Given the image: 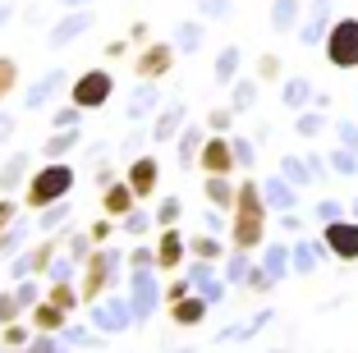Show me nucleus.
Masks as SVG:
<instances>
[{"label": "nucleus", "mask_w": 358, "mask_h": 353, "mask_svg": "<svg viewBox=\"0 0 358 353\" xmlns=\"http://www.w3.org/2000/svg\"><path fill=\"white\" fill-rule=\"evenodd\" d=\"M266 198H262V188L253 184V179H243L239 184V198H234V211H230V243L239 252H253L262 248L266 239Z\"/></svg>", "instance_id": "obj_1"}, {"label": "nucleus", "mask_w": 358, "mask_h": 353, "mask_svg": "<svg viewBox=\"0 0 358 353\" xmlns=\"http://www.w3.org/2000/svg\"><path fill=\"white\" fill-rule=\"evenodd\" d=\"M74 193V170L64 166V161H46L42 170H32L28 175V188H23V202L32 211H46L55 202H64Z\"/></svg>", "instance_id": "obj_2"}, {"label": "nucleus", "mask_w": 358, "mask_h": 353, "mask_svg": "<svg viewBox=\"0 0 358 353\" xmlns=\"http://www.w3.org/2000/svg\"><path fill=\"white\" fill-rule=\"evenodd\" d=\"M115 266H120V257H115L110 248H101V243L87 252V257H83V284H78L83 303H96V298H101L106 284L115 280Z\"/></svg>", "instance_id": "obj_3"}, {"label": "nucleus", "mask_w": 358, "mask_h": 353, "mask_svg": "<svg viewBox=\"0 0 358 353\" xmlns=\"http://www.w3.org/2000/svg\"><path fill=\"white\" fill-rule=\"evenodd\" d=\"M322 46H327V60L336 69H358V19H336Z\"/></svg>", "instance_id": "obj_4"}, {"label": "nucleus", "mask_w": 358, "mask_h": 353, "mask_svg": "<svg viewBox=\"0 0 358 353\" xmlns=\"http://www.w3.org/2000/svg\"><path fill=\"white\" fill-rule=\"evenodd\" d=\"M110 96H115V78H110L106 69H87V73H78L74 87H69V101L83 106V110H101Z\"/></svg>", "instance_id": "obj_5"}, {"label": "nucleus", "mask_w": 358, "mask_h": 353, "mask_svg": "<svg viewBox=\"0 0 358 353\" xmlns=\"http://www.w3.org/2000/svg\"><path fill=\"white\" fill-rule=\"evenodd\" d=\"M322 248L336 261H358V216L354 220H345V216L327 220L322 225Z\"/></svg>", "instance_id": "obj_6"}, {"label": "nucleus", "mask_w": 358, "mask_h": 353, "mask_svg": "<svg viewBox=\"0 0 358 353\" xmlns=\"http://www.w3.org/2000/svg\"><path fill=\"white\" fill-rule=\"evenodd\" d=\"M170 69H175V46L170 42H148L143 51H138V60H134L138 83H161Z\"/></svg>", "instance_id": "obj_7"}, {"label": "nucleus", "mask_w": 358, "mask_h": 353, "mask_svg": "<svg viewBox=\"0 0 358 353\" xmlns=\"http://www.w3.org/2000/svg\"><path fill=\"white\" fill-rule=\"evenodd\" d=\"M202 175H230L234 166H239V156H234V143L221 134H211L207 143H202V156H198Z\"/></svg>", "instance_id": "obj_8"}, {"label": "nucleus", "mask_w": 358, "mask_h": 353, "mask_svg": "<svg viewBox=\"0 0 358 353\" xmlns=\"http://www.w3.org/2000/svg\"><path fill=\"white\" fill-rule=\"evenodd\" d=\"M184 252H189L184 234H179L175 225H161V239H157V271H179V266H184Z\"/></svg>", "instance_id": "obj_9"}, {"label": "nucleus", "mask_w": 358, "mask_h": 353, "mask_svg": "<svg viewBox=\"0 0 358 353\" xmlns=\"http://www.w3.org/2000/svg\"><path fill=\"white\" fill-rule=\"evenodd\" d=\"M129 184H134L138 202L157 198V184H161V166H157V156H138L134 166H129Z\"/></svg>", "instance_id": "obj_10"}, {"label": "nucleus", "mask_w": 358, "mask_h": 353, "mask_svg": "<svg viewBox=\"0 0 358 353\" xmlns=\"http://www.w3.org/2000/svg\"><path fill=\"white\" fill-rule=\"evenodd\" d=\"M207 308H211V298L193 289V294H184V298L170 303V322L175 326H202L207 322Z\"/></svg>", "instance_id": "obj_11"}, {"label": "nucleus", "mask_w": 358, "mask_h": 353, "mask_svg": "<svg viewBox=\"0 0 358 353\" xmlns=\"http://www.w3.org/2000/svg\"><path fill=\"white\" fill-rule=\"evenodd\" d=\"M134 202H138V193H134V184H129V179H124V184H106V193H101V211L110 220H115V216L124 220L129 211H134Z\"/></svg>", "instance_id": "obj_12"}, {"label": "nucleus", "mask_w": 358, "mask_h": 353, "mask_svg": "<svg viewBox=\"0 0 358 353\" xmlns=\"http://www.w3.org/2000/svg\"><path fill=\"white\" fill-rule=\"evenodd\" d=\"M87 28H92V10H69V19L51 28V46H69L74 37H83Z\"/></svg>", "instance_id": "obj_13"}, {"label": "nucleus", "mask_w": 358, "mask_h": 353, "mask_svg": "<svg viewBox=\"0 0 358 353\" xmlns=\"http://www.w3.org/2000/svg\"><path fill=\"white\" fill-rule=\"evenodd\" d=\"M262 198H266V207H271V211H294L299 193H294V184H289V179H285V175H275V179H266Z\"/></svg>", "instance_id": "obj_14"}, {"label": "nucleus", "mask_w": 358, "mask_h": 353, "mask_svg": "<svg viewBox=\"0 0 358 353\" xmlns=\"http://www.w3.org/2000/svg\"><path fill=\"white\" fill-rule=\"evenodd\" d=\"M234 198H239V184H230V175H207V202L216 211H234Z\"/></svg>", "instance_id": "obj_15"}, {"label": "nucleus", "mask_w": 358, "mask_h": 353, "mask_svg": "<svg viewBox=\"0 0 358 353\" xmlns=\"http://www.w3.org/2000/svg\"><path fill=\"white\" fill-rule=\"evenodd\" d=\"M64 317H69V312H64L60 303H51V298H37V303H32V326H37V331H60Z\"/></svg>", "instance_id": "obj_16"}, {"label": "nucleus", "mask_w": 358, "mask_h": 353, "mask_svg": "<svg viewBox=\"0 0 358 353\" xmlns=\"http://www.w3.org/2000/svg\"><path fill=\"white\" fill-rule=\"evenodd\" d=\"M51 257H55V239H46V243H37V248L14 266V275H42V271L51 266Z\"/></svg>", "instance_id": "obj_17"}, {"label": "nucleus", "mask_w": 358, "mask_h": 353, "mask_svg": "<svg viewBox=\"0 0 358 353\" xmlns=\"http://www.w3.org/2000/svg\"><path fill=\"white\" fill-rule=\"evenodd\" d=\"M299 14H303V0H275L271 5V28L275 32H294Z\"/></svg>", "instance_id": "obj_18"}, {"label": "nucleus", "mask_w": 358, "mask_h": 353, "mask_svg": "<svg viewBox=\"0 0 358 353\" xmlns=\"http://www.w3.org/2000/svg\"><path fill=\"white\" fill-rule=\"evenodd\" d=\"M280 96H285L289 110H303V106L313 101V83H308V78H289V83L280 87Z\"/></svg>", "instance_id": "obj_19"}, {"label": "nucleus", "mask_w": 358, "mask_h": 353, "mask_svg": "<svg viewBox=\"0 0 358 353\" xmlns=\"http://www.w3.org/2000/svg\"><path fill=\"white\" fill-rule=\"evenodd\" d=\"M46 298H51V303H60V308H64V312H74V308H83V294H78V289H74V284L64 280V275H60V280H55V284H51V289H46Z\"/></svg>", "instance_id": "obj_20"}, {"label": "nucleus", "mask_w": 358, "mask_h": 353, "mask_svg": "<svg viewBox=\"0 0 358 353\" xmlns=\"http://www.w3.org/2000/svg\"><path fill=\"white\" fill-rule=\"evenodd\" d=\"M202 143H207V138H202V129H184V138H179V161H184V166H193V161H198L202 156Z\"/></svg>", "instance_id": "obj_21"}, {"label": "nucleus", "mask_w": 358, "mask_h": 353, "mask_svg": "<svg viewBox=\"0 0 358 353\" xmlns=\"http://www.w3.org/2000/svg\"><path fill=\"white\" fill-rule=\"evenodd\" d=\"M280 175L289 179V184H294V188H308V184H313V166H303V161H294V156H285Z\"/></svg>", "instance_id": "obj_22"}, {"label": "nucleus", "mask_w": 358, "mask_h": 353, "mask_svg": "<svg viewBox=\"0 0 358 353\" xmlns=\"http://www.w3.org/2000/svg\"><path fill=\"white\" fill-rule=\"evenodd\" d=\"M234 73H239V51L225 46L221 60H216V83H234Z\"/></svg>", "instance_id": "obj_23"}, {"label": "nucleus", "mask_w": 358, "mask_h": 353, "mask_svg": "<svg viewBox=\"0 0 358 353\" xmlns=\"http://www.w3.org/2000/svg\"><path fill=\"white\" fill-rule=\"evenodd\" d=\"M14 87H19V64H14L10 55H0V101H5Z\"/></svg>", "instance_id": "obj_24"}, {"label": "nucleus", "mask_w": 358, "mask_h": 353, "mask_svg": "<svg viewBox=\"0 0 358 353\" xmlns=\"http://www.w3.org/2000/svg\"><path fill=\"white\" fill-rule=\"evenodd\" d=\"M289 261H294V252H285V248H271V252H266V261H262V271L271 275V280H280Z\"/></svg>", "instance_id": "obj_25"}, {"label": "nucleus", "mask_w": 358, "mask_h": 353, "mask_svg": "<svg viewBox=\"0 0 358 353\" xmlns=\"http://www.w3.org/2000/svg\"><path fill=\"white\" fill-rule=\"evenodd\" d=\"M331 170H336V175H358V152L336 147V152H331Z\"/></svg>", "instance_id": "obj_26"}, {"label": "nucleus", "mask_w": 358, "mask_h": 353, "mask_svg": "<svg viewBox=\"0 0 358 353\" xmlns=\"http://www.w3.org/2000/svg\"><path fill=\"white\" fill-rule=\"evenodd\" d=\"M23 170H28V161H23V156H10V161H5V170H0V188L10 193V188L23 179Z\"/></svg>", "instance_id": "obj_27"}, {"label": "nucleus", "mask_w": 358, "mask_h": 353, "mask_svg": "<svg viewBox=\"0 0 358 353\" xmlns=\"http://www.w3.org/2000/svg\"><path fill=\"white\" fill-rule=\"evenodd\" d=\"M175 129H179V106H170L166 115H157V129L152 134H157V143H166V138H175Z\"/></svg>", "instance_id": "obj_28"}, {"label": "nucleus", "mask_w": 358, "mask_h": 353, "mask_svg": "<svg viewBox=\"0 0 358 353\" xmlns=\"http://www.w3.org/2000/svg\"><path fill=\"white\" fill-rule=\"evenodd\" d=\"M189 248H193V257H202V261H221V243L207 239V234H198V239H193Z\"/></svg>", "instance_id": "obj_29"}, {"label": "nucleus", "mask_w": 358, "mask_h": 353, "mask_svg": "<svg viewBox=\"0 0 358 353\" xmlns=\"http://www.w3.org/2000/svg\"><path fill=\"white\" fill-rule=\"evenodd\" d=\"M78 143V129H60V134L46 143V156H60V152H69V147Z\"/></svg>", "instance_id": "obj_30"}, {"label": "nucleus", "mask_w": 358, "mask_h": 353, "mask_svg": "<svg viewBox=\"0 0 358 353\" xmlns=\"http://www.w3.org/2000/svg\"><path fill=\"white\" fill-rule=\"evenodd\" d=\"M19 312H23L19 294H0V326H10V322H19Z\"/></svg>", "instance_id": "obj_31"}, {"label": "nucleus", "mask_w": 358, "mask_h": 353, "mask_svg": "<svg viewBox=\"0 0 358 353\" xmlns=\"http://www.w3.org/2000/svg\"><path fill=\"white\" fill-rule=\"evenodd\" d=\"M253 101H257V83H253V78H243V83L234 87V110H248Z\"/></svg>", "instance_id": "obj_32"}, {"label": "nucleus", "mask_w": 358, "mask_h": 353, "mask_svg": "<svg viewBox=\"0 0 358 353\" xmlns=\"http://www.w3.org/2000/svg\"><path fill=\"white\" fill-rule=\"evenodd\" d=\"M179 46H184V51H198L202 46V28L198 23H179Z\"/></svg>", "instance_id": "obj_33"}, {"label": "nucleus", "mask_w": 358, "mask_h": 353, "mask_svg": "<svg viewBox=\"0 0 358 353\" xmlns=\"http://www.w3.org/2000/svg\"><path fill=\"white\" fill-rule=\"evenodd\" d=\"M313 266H317V248H313V243H299V248H294V271L308 275Z\"/></svg>", "instance_id": "obj_34"}, {"label": "nucleus", "mask_w": 358, "mask_h": 353, "mask_svg": "<svg viewBox=\"0 0 358 353\" xmlns=\"http://www.w3.org/2000/svg\"><path fill=\"white\" fill-rule=\"evenodd\" d=\"M0 344H5V349H23V344H28V331H23V326H5V331H0Z\"/></svg>", "instance_id": "obj_35"}, {"label": "nucleus", "mask_w": 358, "mask_h": 353, "mask_svg": "<svg viewBox=\"0 0 358 353\" xmlns=\"http://www.w3.org/2000/svg\"><path fill=\"white\" fill-rule=\"evenodd\" d=\"M257 78H262V83L280 78V60H275V55H262V60H257Z\"/></svg>", "instance_id": "obj_36"}, {"label": "nucleus", "mask_w": 358, "mask_h": 353, "mask_svg": "<svg viewBox=\"0 0 358 353\" xmlns=\"http://www.w3.org/2000/svg\"><path fill=\"white\" fill-rule=\"evenodd\" d=\"M198 10L207 14V19H225V14H230V0H198Z\"/></svg>", "instance_id": "obj_37"}, {"label": "nucleus", "mask_w": 358, "mask_h": 353, "mask_svg": "<svg viewBox=\"0 0 358 353\" xmlns=\"http://www.w3.org/2000/svg\"><path fill=\"white\" fill-rule=\"evenodd\" d=\"M69 216V202H55V207H46L42 211V229H51V225H60V220Z\"/></svg>", "instance_id": "obj_38"}, {"label": "nucleus", "mask_w": 358, "mask_h": 353, "mask_svg": "<svg viewBox=\"0 0 358 353\" xmlns=\"http://www.w3.org/2000/svg\"><path fill=\"white\" fill-rule=\"evenodd\" d=\"M336 134H340V143H345L349 152H358V124H349V120H340V124H336Z\"/></svg>", "instance_id": "obj_39"}, {"label": "nucleus", "mask_w": 358, "mask_h": 353, "mask_svg": "<svg viewBox=\"0 0 358 353\" xmlns=\"http://www.w3.org/2000/svg\"><path fill=\"white\" fill-rule=\"evenodd\" d=\"M78 115H83V106H69V110H60V115H55L51 124H55V129H78Z\"/></svg>", "instance_id": "obj_40"}, {"label": "nucleus", "mask_w": 358, "mask_h": 353, "mask_svg": "<svg viewBox=\"0 0 358 353\" xmlns=\"http://www.w3.org/2000/svg\"><path fill=\"white\" fill-rule=\"evenodd\" d=\"M230 120H234V106H230V110L221 106V110H211V115H207V124L216 129V134H225V129H230Z\"/></svg>", "instance_id": "obj_41"}, {"label": "nucleus", "mask_w": 358, "mask_h": 353, "mask_svg": "<svg viewBox=\"0 0 358 353\" xmlns=\"http://www.w3.org/2000/svg\"><path fill=\"white\" fill-rule=\"evenodd\" d=\"M157 220H161V225H175V220H179V198H166V202H161Z\"/></svg>", "instance_id": "obj_42"}, {"label": "nucleus", "mask_w": 358, "mask_h": 353, "mask_svg": "<svg viewBox=\"0 0 358 353\" xmlns=\"http://www.w3.org/2000/svg\"><path fill=\"white\" fill-rule=\"evenodd\" d=\"M299 134L317 138V134H322V115H299Z\"/></svg>", "instance_id": "obj_43"}, {"label": "nucleus", "mask_w": 358, "mask_h": 353, "mask_svg": "<svg viewBox=\"0 0 358 353\" xmlns=\"http://www.w3.org/2000/svg\"><path fill=\"white\" fill-rule=\"evenodd\" d=\"M14 216H19V207H14L10 198H0V234H5V229L14 225Z\"/></svg>", "instance_id": "obj_44"}, {"label": "nucleus", "mask_w": 358, "mask_h": 353, "mask_svg": "<svg viewBox=\"0 0 358 353\" xmlns=\"http://www.w3.org/2000/svg\"><path fill=\"white\" fill-rule=\"evenodd\" d=\"M184 294H193V280H170V289H166V303L184 298Z\"/></svg>", "instance_id": "obj_45"}, {"label": "nucleus", "mask_w": 358, "mask_h": 353, "mask_svg": "<svg viewBox=\"0 0 358 353\" xmlns=\"http://www.w3.org/2000/svg\"><path fill=\"white\" fill-rule=\"evenodd\" d=\"M87 239H92V243H106V239H110V216H106V220H96V225L87 229Z\"/></svg>", "instance_id": "obj_46"}, {"label": "nucleus", "mask_w": 358, "mask_h": 353, "mask_svg": "<svg viewBox=\"0 0 358 353\" xmlns=\"http://www.w3.org/2000/svg\"><path fill=\"white\" fill-rule=\"evenodd\" d=\"M234 156H239V166H253V147L248 143H234Z\"/></svg>", "instance_id": "obj_47"}, {"label": "nucleus", "mask_w": 358, "mask_h": 353, "mask_svg": "<svg viewBox=\"0 0 358 353\" xmlns=\"http://www.w3.org/2000/svg\"><path fill=\"white\" fill-rule=\"evenodd\" d=\"M124 220H129V234H143V229H148V220H143V216H134V211H129Z\"/></svg>", "instance_id": "obj_48"}, {"label": "nucleus", "mask_w": 358, "mask_h": 353, "mask_svg": "<svg viewBox=\"0 0 358 353\" xmlns=\"http://www.w3.org/2000/svg\"><path fill=\"white\" fill-rule=\"evenodd\" d=\"M317 216H322V220H336L340 207H336V202H322V207H317Z\"/></svg>", "instance_id": "obj_49"}, {"label": "nucleus", "mask_w": 358, "mask_h": 353, "mask_svg": "<svg viewBox=\"0 0 358 353\" xmlns=\"http://www.w3.org/2000/svg\"><path fill=\"white\" fill-rule=\"evenodd\" d=\"M124 51H129L124 42H110V46H106V60H120V55H124Z\"/></svg>", "instance_id": "obj_50"}, {"label": "nucleus", "mask_w": 358, "mask_h": 353, "mask_svg": "<svg viewBox=\"0 0 358 353\" xmlns=\"http://www.w3.org/2000/svg\"><path fill=\"white\" fill-rule=\"evenodd\" d=\"M19 303H37V284H23V289H19Z\"/></svg>", "instance_id": "obj_51"}, {"label": "nucleus", "mask_w": 358, "mask_h": 353, "mask_svg": "<svg viewBox=\"0 0 358 353\" xmlns=\"http://www.w3.org/2000/svg\"><path fill=\"white\" fill-rule=\"evenodd\" d=\"M28 353H55V349H51V344H46V340H37V344H32Z\"/></svg>", "instance_id": "obj_52"}, {"label": "nucleus", "mask_w": 358, "mask_h": 353, "mask_svg": "<svg viewBox=\"0 0 358 353\" xmlns=\"http://www.w3.org/2000/svg\"><path fill=\"white\" fill-rule=\"evenodd\" d=\"M60 5H74V10H83V5H87V0H60Z\"/></svg>", "instance_id": "obj_53"}, {"label": "nucleus", "mask_w": 358, "mask_h": 353, "mask_svg": "<svg viewBox=\"0 0 358 353\" xmlns=\"http://www.w3.org/2000/svg\"><path fill=\"white\" fill-rule=\"evenodd\" d=\"M5 19H10V10H5V5H0V23H5Z\"/></svg>", "instance_id": "obj_54"}, {"label": "nucleus", "mask_w": 358, "mask_h": 353, "mask_svg": "<svg viewBox=\"0 0 358 353\" xmlns=\"http://www.w3.org/2000/svg\"><path fill=\"white\" fill-rule=\"evenodd\" d=\"M354 216H358V202H354Z\"/></svg>", "instance_id": "obj_55"}]
</instances>
